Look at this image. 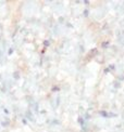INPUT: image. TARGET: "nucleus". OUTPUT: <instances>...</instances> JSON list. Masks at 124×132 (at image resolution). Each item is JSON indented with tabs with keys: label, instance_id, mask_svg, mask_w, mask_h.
<instances>
[{
	"label": "nucleus",
	"instance_id": "nucleus-1",
	"mask_svg": "<svg viewBox=\"0 0 124 132\" xmlns=\"http://www.w3.org/2000/svg\"><path fill=\"white\" fill-rule=\"evenodd\" d=\"M100 114L102 115V116H105V117H107V116H108V115H107V113H105V112H100Z\"/></svg>",
	"mask_w": 124,
	"mask_h": 132
}]
</instances>
